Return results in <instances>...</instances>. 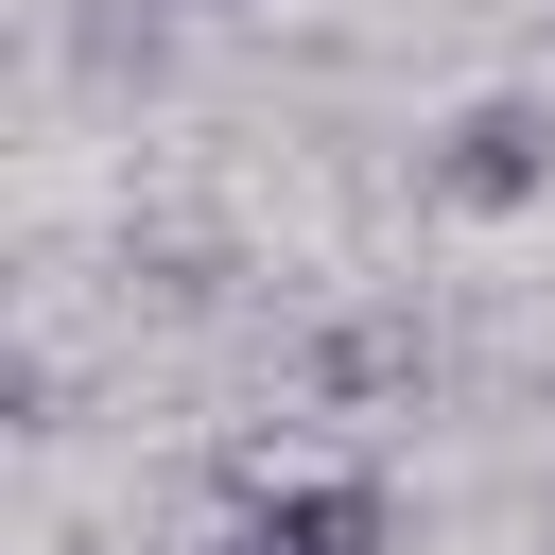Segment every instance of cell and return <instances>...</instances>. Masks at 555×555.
I'll use <instances>...</instances> for the list:
<instances>
[{
    "label": "cell",
    "instance_id": "obj_1",
    "mask_svg": "<svg viewBox=\"0 0 555 555\" xmlns=\"http://www.w3.org/2000/svg\"><path fill=\"white\" fill-rule=\"evenodd\" d=\"M538 191H555V104L538 87H486L416 139V208H451V225H520Z\"/></svg>",
    "mask_w": 555,
    "mask_h": 555
},
{
    "label": "cell",
    "instance_id": "obj_2",
    "mask_svg": "<svg viewBox=\"0 0 555 555\" xmlns=\"http://www.w3.org/2000/svg\"><path fill=\"white\" fill-rule=\"evenodd\" d=\"M208 555H399V486L382 468H243Z\"/></svg>",
    "mask_w": 555,
    "mask_h": 555
},
{
    "label": "cell",
    "instance_id": "obj_3",
    "mask_svg": "<svg viewBox=\"0 0 555 555\" xmlns=\"http://www.w3.org/2000/svg\"><path fill=\"white\" fill-rule=\"evenodd\" d=\"M295 382L364 416V399H416V382H434V347H416V312H330V330L295 347Z\"/></svg>",
    "mask_w": 555,
    "mask_h": 555
},
{
    "label": "cell",
    "instance_id": "obj_4",
    "mask_svg": "<svg viewBox=\"0 0 555 555\" xmlns=\"http://www.w3.org/2000/svg\"><path fill=\"white\" fill-rule=\"evenodd\" d=\"M538 555H555V503H538Z\"/></svg>",
    "mask_w": 555,
    "mask_h": 555
}]
</instances>
